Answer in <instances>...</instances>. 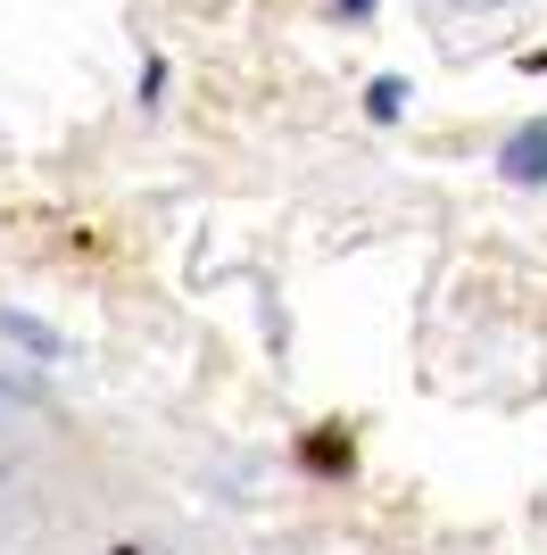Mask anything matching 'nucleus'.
<instances>
[{"label": "nucleus", "instance_id": "1", "mask_svg": "<svg viewBox=\"0 0 547 555\" xmlns=\"http://www.w3.org/2000/svg\"><path fill=\"white\" fill-rule=\"evenodd\" d=\"M498 175L506 183H547V116H531V125H514L506 133V150H498Z\"/></svg>", "mask_w": 547, "mask_h": 555}, {"label": "nucleus", "instance_id": "2", "mask_svg": "<svg viewBox=\"0 0 547 555\" xmlns=\"http://www.w3.org/2000/svg\"><path fill=\"white\" fill-rule=\"evenodd\" d=\"M0 332H9V340H25V348H42V357H59V332L34 324V315H0Z\"/></svg>", "mask_w": 547, "mask_h": 555}, {"label": "nucleus", "instance_id": "3", "mask_svg": "<svg viewBox=\"0 0 547 555\" xmlns=\"http://www.w3.org/2000/svg\"><path fill=\"white\" fill-rule=\"evenodd\" d=\"M365 108H373V116H382V125H390V116L407 108V83H398V75H382V83L365 92Z\"/></svg>", "mask_w": 547, "mask_h": 555}, {"label": "nucleus", "instance_id": "4", "mask_svg": "<svg viewBox=\"0 0 547 555\" xmlns=\"http://www.w3.org/2000/svg\"><path fill=\"white\" fill-rule=\"evenodd\" d=\"M341 9H348V17H365V9H373V0H341Z\"/></svg>", "mask_w": 547, "mask_h": 555}, {"label": "nucleus", "instance_id": "5", "mask_svg": "<svg viewBox=\"0 0 547 555\" xmlns=\"http://www.w3.org/2000/svg\"><path fill=\"white\" fill-rule=\"evenodd\" d=\"M481 9H489V0H481Z\"/></svg>", "mask_w": 547, "mask_h": 555}]
</instances>
